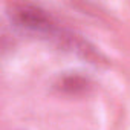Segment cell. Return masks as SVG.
Returning a JSON list of instances; mask_svg holds the SVG:
<instances>
[{"label": "cell", "mask_w": 130, "mask_h": 130, "mask_svg": "<svg viewBox=\"0 0 130 130\" xmlns=\"http://www.w3.org/2000/svg\"><path fill=\"white\" fill-rule=\"evenodd\" d=\"M12 20L14 23L29 32L37 34H52L55 26L49 14L34 5H14L12 6Z\"/></svg>", "instance_id": "cell-1"}, {"label": "cell", "mask_w": 130, "mask_h": 130, "mask_svg": "<svg viewBox=\"0 0 130 130\" xmlns=\"http://www.w3.org/2000/svg\"><path fill=\"white\" fill-rule=\"evenodd\" d=\"M89 80L83 75L78 74H69V75H64L60 78L58 81V89L64 93H69V95H78L83 93L89 89Z\"/></svg>", "instance_id": "cell-2"}]
</instances>
